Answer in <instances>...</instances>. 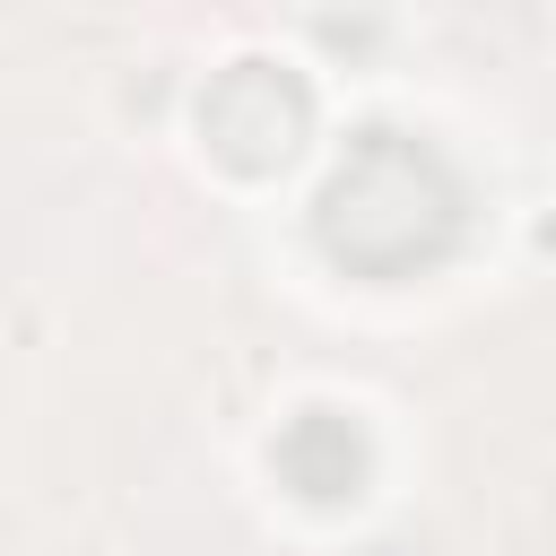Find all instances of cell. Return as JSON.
Instances as JSON below:
<instances>
[{"label": "cell", "instance_id": "7a4b0ae2", "mask_svg": "<svg viewBox=\"0 0 556 556\" xmlns=\"http://www.w3.org/2000/svg\"><path fill=\"white\" fill-rule=\"evenodd\" d=\"M313 130V87L287 61H226L200 96V139L208 156H226L235 174H278Z\"/></svg>", "mask_w": 556, "mask_h": 556}, {"label": "cell", "instance_id": "6da1fadb", "mask_svg": "<svg viewBox=\"0 0 556 556\" xmlns=\"http://www.w3.org/2000/svg\"><path fill=\"white\" fill-rule=\"evenodd\" d=\"M313 235L348 278H417L469 235V182L426 130L365 122L313 200Z\"/></svg>", "mask_w": 556, "mask_h": 556}, {"label": "cell", "instance_id": "3957f363", "mask_svg": "<svg viewBox=\"0 0 556 556\" xmlns=\"http://www.w3.org/2000/svg\"><path fill=\"white\" fill-rule=\"evenodd\" d=\"M278 478L304 495V504H348V495H365V469H374V443H365V426L348 417V408H295L287 426H278Z\"/></svg>", "mask_w": 556, "mask_h": 556}]
</instances>
